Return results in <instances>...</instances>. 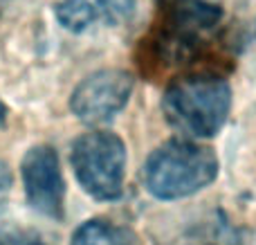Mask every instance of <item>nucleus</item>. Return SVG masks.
I'll use <instances>...</instances> for the list:
<instances>
[{"instance_id":"nucleus-6","label":"nucleus","mask_w":256,"mask_h":245,"mask_svg":"<svg viewBox=\"0 0 256 245\" xmlns=\"http://www.w3.org/2000/svg\"><path fill=\"white\" fill-rule=\"evenodd\" d=\"M20 178L32 210L50 220H63L66 180H63L58 153L50 144H36L22 156Z\"/></svg>"},{"instance_id":"nucleus-4","label":"nucleus","mask_w":256,"mask_h":245,"mask_svg":"<svg viewBox=\"0 0 256 245\" xmlns=\"http://www.w3.org/2000/svg\"><path fill=\"white\" fill-rule=\"evenodd\" d=\"M70 166L90 198L115 202L124 194L126 144L110 130H90L72 142Z\"/></svg>"},{"instance_id":"nucleus-5","label":"nucleus","mask_w":256,"mask_h":245,"mask_svg":"<svg viewBox=\"0 0 256 245\" xmlns=\"http://www.w3.org/2000/svg\"><path fill=\"white\" fill-rule=\"evenodd\" d=\"M135 90V76L126 70L106 68L81 79L70 94V110L86 126L112 122L126 108Z\"/></svg>"},{"instance_id":"nucleus-11","label":"nucleus","mask_w":256,"mask_h":245,"mask_svg":"<svg viewBox=\"0 0 256 245\" xmlns=\"http://www.w3.org/2000/svg\"><path fill=\"white\" fill-rule=\"evenodd\" d=\"M4 122H7V106L0 102V128L4 126Z\"/></svg>"},{"instance_id":"nucleus-8","label":"nucleus","mask_w":256,"mask_h":245,"mask_svg":"<svg viewBox=\"0 0 256 245\" xmlns=\"http://www.w3.org/2000/svg\"><path fill=\"white\" fill-rule=\"evenodd\" d=\"M70 245H144V243L126 225H117L106 218H90L72 232Z\"/></svg>"},{"instance_id":"nucleus-7","label":"nucleus","mask_w":256,"mask_h":245,"mask_svg":"<svg viewBox=\"0 0 256 245\" xmlns=\"http://www.w3.org/2000/svg\"><path fill=\"white\" fill-rule=\"evenodd\" d=\"M137 0H56L54 16L63 30L84 34L94 27H120L135 14Z\"/></svg>"},{"instance_id":"nucleus-2","label":"nucleus","mask_w":256,"mask_h":245,"mask_svg":"<svg viewBox=\"0 0 256 245\" xmlns=\"http://www.w3.org/2000/svg\"><path fill=\"white\" fill-rule=\"evenodd\" d=\"M232 110V86L220 74H189L171 81L162 97L166 122L186 138L220 133Z\"/></svg>"},{"instance_id":"nucleus-3","label":"nucleus","mask_w":256,"mask_h":245,"mask_svg":"<svg viewBox=\"0 0 256 245\" xmlns=\"http://www.w3.org/2000/svg\"><path fill=\"white\" fill-rule=\"evenodd\" d=\"M153 50L160 63H191L220 27L225 12L216 0H153Z\"/></svg>"},{"instance_id":"nucleus-1","label":"nucleus","mask_w":256,"mask_h":245,"mask_svg":"<svg viewBox=\"0 0 256 245\" xmlns=\"http://www.w3.org/2000/svg\"><path fill=\"white\" fill-rule=\"evenodd\" d=\"M218 176V158L212 148L189 138H171L148 153L142 182L158 200H182L207 189Z\"/></svg>"},{"instance_id":"nucleus-10","label":"nucleus","mask_w":256,"mask_h":245,"mask_svg":"<svg viewBox=\"0 0 256 245\" xmlns=\"http://www.w3.org/2000/svg\"><path fill=\"white\" fill-rule=\"evenodd\" d=\"M14 184V176H12V169L4 160H0V194L9 192Z\"/></svg>"},{"instance_id":"nucleus-9","label":"nucleus","mask_w":256,"mask_h":245,"mask_svg":"<svg viewBox=\"0 0 256 245\" xmlns=\"http://www.w3.org/2000/svg\"><path fill=\"white\" fill-rule=\"evenodd\" d=\"M0 245H48L38 232L20 225H4L0 228Z\"/></svg>"}]
</instances>
